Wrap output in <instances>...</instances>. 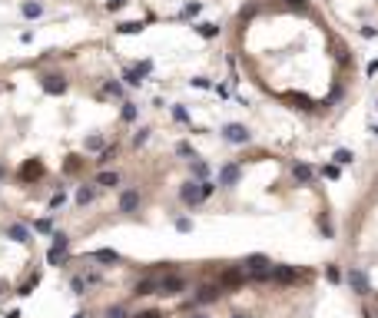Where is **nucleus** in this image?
Masks as SVG:
<instances>
[{
	"label": "nucleus",
	"mask_w": 378,
	"mask_h": 318,
	"mask_svg": "<svg viewBox=\"0 0 378 318\" xmlns=\"http://www.w3.org/2000/svg\"><path fill=\"white\" fill-rule=\"evenodd\" d=\"M63 202H67V196H63V189H60V192H53V199H50V209L63 206Z\"/></svg>",
	"instance_id": "obj_19"
},
{
	"label": "nucleus",
	"mask_w": 378,
	"mask_h": 318,
	"mask_svg": "<svg viewBox=\"0 0 378 318\" xmlns=\"http://www.w3.org/2000/svg\"><path fill=\"white\" fill-rule=\"evenodd\" d=\"M106 318H126V308H120V305H113V308L106 312Z\"/></svg>",
	"instance_id": "obj_21"
},
{
	"label": "nucleus",
	"mask_w": 378,
	"mask_h": 318,
	"mask_svg": "<svg viewBox=\"0 0 378 318\" xmlns=\"http://www.w3.org/2000/svg\"><path fill=\"white\" fill-rule=\"evenodd\" d=\"M236 183H239V166L229 163V166L219 169V186H236Z\"/></svg>",
	"instance_id": "obj_6"
},
{
	"label": "nucleus",
	"mask_w": 378,
	"mask_h": 318,
	"mask_svg": "<svg viewBox=\"0 0 378 318\" xmlns=\"http://www.w3.org/2000/svg\"><path fill=\"white\" fill-rule=\"evenodd\" d=\"M176 152H179V156H192V146H189V143H179Z\"/></svg>",
	"instance_id": "obj_28"
},
{
	"label": "nucleus",
	"mask_w": 378,
	"mask_h": 318,
	"mask_svg": "<svg viewBox=\"0 0 378 318\" xmlns=\"http://www.w3.org/2000/svg\"><path fill=\"white\" fill-rule=\"evenodd\" d=\"M322 176H328V179H335V176H339V166H322Z\"/></svg>",
	"instance_id": "obj_27"
},
{
	"label": "nucleus",
	"mask_w": 378,
	"mask_h": 318,
	"mask_svg": "<svg viewBox=\"0 0 378 318\" xmlns=\"http://www.w3.org/2000/svg\"><path fill=\"white\" fill-rule=\"evenodd\" d=\"M0 288H3V285H0Z\"/></svg>",
	"instance_id": "obj_37"
},
{
	"label": "nucleus",
	"mask_w": 378,
	"mask_h": 318,
	"mask_svg": "<svg viewBox=\"0 0 378 318\" xmlns=\"http://www.w3.org/2000/svg\"><path fill=\"white\" fill-rule=\"evenodd\" d=\"M96 186H103V189H116L120 186V172H100V176H96Z\"/></svg>",
	"instance_id": "obj_10"
},
{
	"label": "nucleus",
	"mask_w": 378,
	"mask_h": 318,
	"mask_svg": "<svg viewBox=\"0 0 378 318\" xmlns=\"http://www.w3.org/2000/svg\"><path fill=\"white\" fill-rule=\"evenodd\" d=\"M133 318H166V315H163V312H153V308H150V312H136Z\"/></svg>",
	"instance_id": "obj_24"
},
{
	"label": "nucleus",
	"mask_w": 378,
	"mask_h": 318,
	"mask_svg": "<svg viewBox=\"0 0 378 318\" xmlns=\"http://www.w3.org/2000/svg\"><path fill=\"white\" fill-rule=\"evenodd\" d=\"M269 259H265V255H249L246 262H242V272H262V268H269Z\"/></svg>",
	"instance_id": "obj_8"
},
{
	"label": "nucleus",
	"mask_w": 378,
	"mask_h": 318,
	"mask_svg": "<svg viewBox=\"0 0 378 318\" xmlns=\"http://www.w3.org/2000/svg\"><path fill=\"white\" fill-rule=\"evenodd\" d=\"M100 146H103V139H100V136H93V139L86 143V150H100Z\"/></svg>",
	"instance_id": "obj_29"
},
{
	"label": "nucleus",
	"mask_w": 378,
	"mask_h": 318,
	"mask_svg": "<svg viewBox=\"0 0 378 318\" xmlns=\"http://www.w3.org/2000/svg\"><path fill=\"white\" fill-rule=\"evenodd\" d=\"M7 235H10L14 242H27V239H30V229H27V225H20V222H14L10 229H7Z\"/></svg>",
	"instance_id": "obj_12"
},
{
	"label": "nucleus",
	"mask_w": 378,
	"mask_h": 318,
	"mask_svg": "<svg viewBox=\"0 0 378 318\" xmlns=\"http://www.w3.org/2000/svg\"><path fill=\"white\" fill-rule=\"evenodd\" d=\"M176 229H179V232H189V219H176Z\"/></svg>",
	"instance_id": "obj_31"
},
{
	"label": "nucleus",
	"mask_w": 378,
	"mask_h": 318,
	"mask_svg": "<svg viewBox=\"0 0 378 318\" xmlns=\"http://www.w3.org/2000/svg\"><path fill=\"white\" fill-rule=\"evenodd\" d=\"M90 259H96V262H116L120 255H116L113 249H96V252H93V255H90Z\"/></svg>",
	"instance_id": "obj_14"
},
{
	"label": "nucleus",
	"mask_w": 378,
	"mask_h": 318,
	"mask_svg": "<svg viewBox=\"0 0 378 318\" xmlns=\"http://www.w3.org/2000/svg\"><path fill=\"white\" fill-rule=\"evenodd\" d=\"M232 318H249V315H232Z\"/></svg>",
	"instance_id": "obj_35"
},
{
	"label": "nucleus",
	"mask_w": 378,
	"mask_h": 318,
	"mask_svg": "<svg viewBox=\"0 0 378 318\" xmlns=\"http://www.w3.org/2000/svg\"><path fill=\"white\" fill-rule=\"evenodd\" d=\"M106 7H110V10H116V7H123V0H110Z\"/></svg>",
	"instance_id": "obj_32"
},
{
	"label": "nucleus",
	"mask_w": 378,
	"mask_h": 318,
	"mask_svg": "<svg viewBox=\"0 0 378 318\" xmlns=\"http://www.w3.org/2000/svg\"><path fill=\"white\" fill-rule=\"evenodd\" d=\"M60 86H63V83H57V76H47V90H50V93H57Z\"/></svg>",
	"instance_id": "obj_25"
},
{
	"label": "nucleus",
	"mask_w": 378,
	"mask_h": 318,
	"mask_svg": "<svg viewBox=\"0 0 378 318\" xmlns=\"http://www.w3.org/2000/svg\"><path fill=\"white\" fill-rule=\"evenodd\" d=\"M302 279V272L295 268V265H272V279L269 282H275V285H292V282H299Z\"/></svg>",
	"instance_id": "obj_1"
},
{
	"label": "nucleus",
	"mask_w": 378,
	"mask_h": 318,
	"mask_svg": "<svg viewBox=\"0 0 378 318\" xmlns=\"http://www.w3.org/2000/svg\"><path fill=\"white\" fill-rule=\"evenodd\" d=\"M143 76H146V67H139V70H126V83H133V86H136Z\"/></svg>",
	"instance_id": "obj_16"
},
{
	"label": "nucleus",
	"mask_w": 378,
	"mask_h": 318,
	"mask_svg": "<svg viewBox=\"0 0 378 318\" xmlns=\"http://www.w3.org/2000/svg\"><path fill=\"white\" fill-rule=\"evenodd\" d=\"M159 292V279H143L136 282V295H156Z\"/></svg>",
	"instance_id": "obj_11"
},
{
	"label": "nucleus",
	"mask_w": 378,
	"mask_h": 318,
	"mask_svg": "<svg viewBox=\"0 0 378 318\" xmlns=\"http://www.w3.org/2000/svg\"><path fill=\"white\" fill-rule=\"evenodd\" d=\"M348 159H352V152H348V150H339V152H335V163H339V166H345Z\"/></svg>",
	"instance_id": "obj_20"
},
{
	"label": "nucleus",
	"mask_w": 378,
	"mask_h": 318,
	"mask_svg": "<svg viewBox=\"0 0 378 318\" xmlns=\"http://www.w3.org/2000/svg\"><path fill=\"white\" fill-rule=\"evenodd\" d=\"M136 206H139V192H136V189H126V192L120 196V212H133Z\"/></svg>",
	"instance_id": "obj_7"
},
{
	"label": "nucleus",
	"mask_w": 378,
	"mask_h": 318,
	"mask_svg": "<svg viewBox=\"0 0 378 318\" xmlns=\"http://www.w3.org/2000/svg\"><path fill=\"white\" fill-rule=\"evenodd\" d=\"M199 33H203V37H216V27H212V23H203Z\"/></svg>",
	"instance_id": "obj_26"
},
{
	"label": "nucleus",
	"mask_w": 378,
	"mask_h": 318,
	"mask_svg": "<svg viewBox=\"0 0 378 318\" xmlns=\"http://www.w3.org/2000/svg\"><path fill=\"white\" fill-rule=\"evenodd\" d=\"M0 176H3V169H0Z\"/></svg>",
	"instance_id": "obj_36"
},
{
	"label": "nucleus",
	"mask_w": 378,
	"mask_h": 318,
	"mask_svg": "<svg viewBox=\"0 0 378 318\" xmlns=\"http://www.w3.org/2000/svg\"><path fill=\"white\" fill-rule=\"evenodd\" d=\"M123 119H126V123H133V119H136V106H133V103H126V106H123Z\"/></svg>",
	"instance_id": "obj_18"
},
{
	"label": "nucleus",
	"mask_w": 378,
	"mask_h": 318,
	"mask_svg": "<svg viewBox=\"0 0 378 318\" xmlns=\"http://www.w3.org/2000/svg\"><path fill=\"white\" fill-rule=\"evenodd\" d=\"M93 196H96V189L83 186V189H80V192H76V202H80V206H86V202H93Z\"/></svg>",
	"instance_id": "obj_15"
},
{
	"label": "nucleus",
	"mask_w": 378,
	"mask_h": 318,
	"mask_svg": "<svg viewBox=\"0 0 378 318\" xmlns=\"http://www.w3.org/2000/svg\"><path fill=\"white\" fill-rule=\"evenodd\" d=\"M289 7H305V0H289Z\"/></svg>",
	"instance_id": "obj_33"
},
{
	"label": "nucleus",
	"mask_w": 378,
	"mask_h": 318,
	"mask_svg": "<svg viewBox=\"0 0 378 318\" xmlns=\"http://www.w3.org/2000/svg\"><path fill=\"white\" fill-rule=\"evenodd\" d=\"M189 318H209V315H203V312H196V315H189Z\"/></svg>",
	"instance_id": "obj_34"
},
{
	"label": "nucleus",
	"mask_w": 378,
	"mask_h": 318,
	"mask_svg": "<svg viewBox=\"0 0 378 318\" xmlns=\"http://www.w3.org/2000/svg\"><path fill=\"white\" fill-rule=\"evenodd\" d=\"M192 172H196V176H199V179H206L209 166H206V163H199V159H196V163H192Z\"/></svg>",
	"instance_id": "obj_17"
},
{
	"label": "nucleus",
	"mask_w": 378,
	"mask_h": 318,
	"mask_svg": "<svg viewBox=\"0 0 378 318\" xmlns=\"http://www.w3.org/2000/svg\"><path fill=\"white\" fill-rule=\"evenodd\" d=\"M292 176H295L299 183H312V169L305 166V163H295V166H292Z\"/></svg>",
	"instance_id": "obj_13"
},
{
	"label": "nucleus",
	"mask_w": 378,
	"mask_h": 318,
	"mask_svg": "<svg viewBox=\"0 0 378 318\" xmlns=\"http://www.w3.org/2000/svg\"><path fill=\"white\" fill-rule=\"evenodd\" d=\"M146 139H150V130H139V133H136V136H133V143H136V146H143Z\"/></svg>",
	"instance_id": "obj_23"
},
{
	"label": "nucleus",
	"mask_w": 378,
	"mask_h": 318,
	"mask_svg": "<svg viewBox=\"0 0 378 318\" xmlns=\"http://www.w3.org/2000/svg\"><path fill=\"white\" fill-rule=\"evenodd\" d=\"M223 139H226V143H236V146H242V143H249V130H246V126H239V123H232V126L223 130Z\"/></svg>",
	"instance_id": "obj_4"
},
{
	"label": "nucleus",
	"mask_w": 378,
	"mask_h": 318,
	"mask_svg": "<svg viewBox=\"0 0 378 318\" xmlns=\"http://www.w3.org/2000/svg\"><path fill=\"white\" fill-rule=\"evenodd\" d=\"M113 156H116V150H103V156H100V163H110Z\"/></svg>",
	"instance_id": "obj_30"
},
{
	"label": "nucleus",
	"mask_w": 378,
	"mask_h": 318,
	"mask_svg": "<svg viewBox=\"0 0 378 318\" xmlns=\"http://www.w3.org/2000/svg\"><path fill=\"white\" fill-rule=\"evenodd\" d=\"M179 196H183V202H186V206H196V202H203V199H206V196H203V183H186Z\"/></svg>",
	"instance_id": "obj_5"
},
{
	"label": "nucleus",
	"mask_w": 378,
	"mask_h": 318,
	"mask_svg": "<svg viewBox=\"0 0 378 318\" xmlns=\"http://www.w3.org/2000/svg\"><path fill=\"white\" fill-rule=\"evenodd\" d=\"M23 14H27V17H37V14H40V3H23Z\"/></svg>",
	"instance_id": "obj_22"
},
{
	"label": "nucleus",
	"mask_w": 378,
	"mask_h": 318,
	"mask_svg": "<svg viewBox=\"0 0 378 318\" xmlns=\"http://www.w3.org/2000/svg\"><path fill=\"white\" fill-rule=\"evenodd\" d=\"M183 288H186V279L176 275V272H166V275L159 279V295H179Z\"/></svg>",
	"instance_id": "obj_2"
},
{
	"label": "nucleus",
	"mask_w": 378,
	"mask_h": 318,
	"mask_svg": "<svg viewBox=\"0 0 378 318\" xmlns=\"http://www.w3.org/2000/svg\"><path fill=\"white\" fill-rule=\"evenodd\" d=\"M219 295H223V288H219V285H203V288L192 295V305H209V301H219Z\"/></svg>",
	"instance_id": "obj_3"
},
{
	"label": "nucleus",
	"mask_w": 378,
	"mask_h": 318,
	"mask_svg": "<svg viewBox=\"0 0 378 318\" xmlns=\"http://www.w3.org/2000/svg\"><path fill=\"white\" fill-rule=\"evenodd\" d=\"M348 285H352L359 295H365V292H368V282H365V275H361L359 268H352V272H348Z\"/></svg>",
	"instance_id": "obj_9"
}]
</instances>
